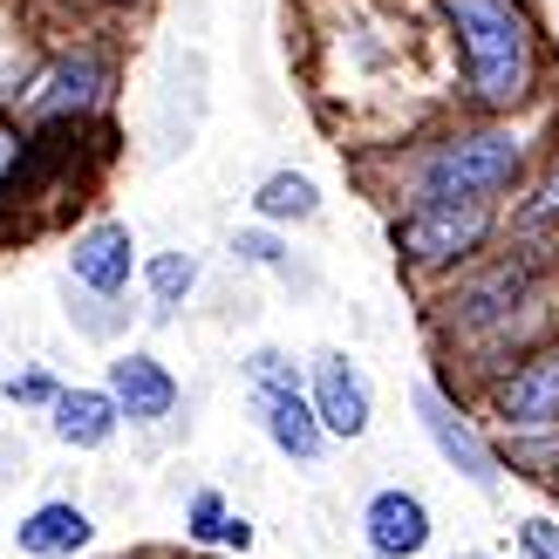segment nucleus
Returning a JSON list of instances; mask_svg holds the SVG:
<instances>
[{
    "instance_id": "nucleus-1",
    "label": "nucleus",
    "mask_w": 559,
    "mask_h": 559,
    "mask_svg": "<svg viewBox=\"0 0 559 559\" xmlns=\"http://www.w3.org/2000/svg\"><path fill=\"white\" fill-rule=\"evenodd\" d=\"M424 328L451 355V369L464 361L471 396L485 376L559 334V239L498 233V246H485L471 266H457L424 294Z\"/></svg>"
},
{
    "instance_id": "nucleus-2",
    "label": "nucleus",
    "mask_w": 559,
    "mask_h": 559,
    "mask_svg": "<svg viewBox=\"0 0 559 559\" xmlns=\"http://www.w3.org/2000/svg\"><path fill=\"white\" fill-rule=\"evenodd\" d=\"M559 136V103H533L512 117H478L464 109L451 123H430L396 144H369L361 157V185L396 212V205H437V199H498L512 205L525 178Z\"/></svg>"
},
{
    "instance_id": "nucleus-3",
    "label": "nucleus",
    "mask_w": 559,
    "mask_h": 559,
    "mask_svg": "<svg viewBox=\"0 0 559 559\" xmlns=\"http://www.w3.org/2000/svg\"><path fill=\"white\" fill-rule=\"evenodd\" d=\"M451 48V90L478 117H512L552 96V41L533 0H430Z\"/></svg>"
},
{
    "instance_id": "nucleus-4",
    "label": "nucleus",
    "mask_w": 559,
    "mask_h": 559,
    "mask_svg": "<svg viewBox=\"0 0 559 559\" xmlns=\"http://www.w3.org/2000/svg\"><path fill=\"white\" fill-rule=\"evenodd\" d=\"M123 90V62H117V41L103 35H69V41H48L35 75L21 82V96L8 117H21L35 136H82L96 130L109 109H117Z\"/></svg>"
},
{
    "instance_id": "nucleus-5",
    "label": "nucleus",
    "mask_w": 559,
    "mask_h": 559,
    "mask_svg": "<svg viewBox=\"0 0 559 559\" xmlns=\"http://www.w3.org/2000/svg\"><path fill=\"white\" fill-rule=\"evenodd\" d=\"M506 233V205L498 199H437V205H396L389 212V253H396V273L416 280V287H437L457 266H471L498 246Z\"/></svg>"
},
{
    "instance_id": "nucleus-6",
    "label": "nucleus",
    "mask_w": 559,
    "mask_h": 559,
    "mask_svg": "<svg viewBox=\"0 0 559 559\" xmlns=\"http://www.w3.org/2000/svg\"><path fill=\"white\" fill-rule=\"evenodd\" d=\"M409 416H416V430H424V443L437 451V464L451 471V478H464L478 498L506 491V457H498V437H491V424L478 416V403H471L457 382L416 376L409 382Z\"/></svg>"
},
{
    "instance_id": "nucleus-7",
    "label": "nucleus",
    "mask_w": 559,
    "mask_h": 559,
    "mask_svg": "<svg viewBox=\"0 0 559 559\" xmlns=\"http://www.w3.org/2000/svg\"><path fill=\"white\" fill-rule=\"evenodd\" d=\"M471 396H478V416L491 424V437H552L559 430V334L506 361L498 376H485Z\"/></svg>"
},
{
    "instance_id": "nucleus-8",
    "label": "nucleus",
    "mask_w": 559,
    "mask_h": 559,
    "mask_svg": "<svg viewBox=\"0 0 559 559\" xmlns=\"http://www.w3.org/2000/svg\"><path fill=\"white\" fill-rule=\"evenodd\" d=\"M307 396H314V416L328 424L334 443H361L376 430V382L348 348L307 355Z\"/></svg>"
},
{
    "instance_id": "nucleus-9",
    "label": "nucleus",
    "mask_w": 559,
    "mask_h": 559,
    "mask_svg": "<svg viewBox=\"0 0 559 559\" xmlns=\"http://www.w3.org/2000/svg\"><path fill=\"white\" fill-rule=\"evenodd\" d=\"M103 389L117 396L123 430H164V424L185 409L178 369H171L164 355H151V348H117V355L103 361Z\"/></svg>"
},
{
    "instance_id": "nucleus-10",
    "label": "nucleus",
    "mask_w": 559,
    "mask_h": 559,
    "mask_svg": "<svg viewBox=\"0 0 559 559\" xmlns=\"http://www.w3.org/2000/svg\"><path fill=\"white\" fill-rule=\"evenodd\" d=\"M136 266H144V246H136V233L123 226V218H90V226H75L69 246H62V280H75V287L90 294H130Z\"/></svg>"
},
{
    "instance_id": "nucleus-11",
    "label": "nucleus",
    "mask_w": 559,
    "mask_h": 559,
    "mask_svg": "<svg viewBox=\"0 0 559 559\" xmlns=\"http://www.w3.org/2000/svg\"><path fill=\"white\" fill-rule=\"evenodd\" d=\"M361 552L369 559H424L430 539H437V512L424 491L409 485H376L361 498Z\"/></svg>"
},
{
    "instance_id": "nucleus-12",
    "label": "nucleus",
    "mask_w": 559,
    "mask_h": 559,
    "mask_svg": "<svg viewBox=\"0 0 559 559\" xmlns=\"http://www.w3.org/2000/svg\"><path fill=\"white\" fill-rule=\"evenodd\" d=\"M246 403H253V424H260V437L273 443L287 464H300V471H314L321 457H328V424L314 416V396H307V382H294V389H246Z\"/></svg>"
},
{
    "instance_id": "nucleus-13",
    "label": "nucleus",
    "mask_w": 559,
    "mask_h": 559,
    "mask_svg": "<svg viewBox=\"0 0 559 559\" xmlns=\"http://www.w3.org/2000/svg\"><path fill=\"white\" fill-rule=\"evenodd\" d=\"M8 539L21 559H90L96 546V512L82 506V498H35L14 525H8Z\"/></svg>"
},
{
    "instance_id": "nucleus-14",
    "label": "nucleus",
    "mask_w": 559,
    "mask_h": 559,
    "mask_svg": "<svg viewBox=\"0 0 559 559\" xmlns=\"http://www.w3.org/2000/svg\"><path fill=\"white\" fill-rule=\"evenodd\" d=\"M41 424H48V437L62 443V451L96 457V451H109V443L123 437V409H117V396H109L103 382H62V396L41 409Z\"/></svg>"
},
{
    "instance_id": "nucleus-15",
    "label": "nucleus",
    "mask_w": 559,
    "mask_h": 559,
    "mask_svg": "<svg viewBox=\"0 0 559 559\" xmlns=\"http://www.w3.org/2000/svg\"><path fill=\"white\" fill-rule=\"evenodd\" d=\"M136 280H144V294H151V321H178L205 287V260L191 253V246H157V253H144Z\"/></svg>"
},
{
    "instance_id": "nucleus-16",
    "label": "nucleus",
    "mask_w": 559,
    "mask_h": 559,
    "mask_svg": "<svg viewBox=\"0 0 559 559\" xmlns=\"http://www.w3.org/2000/svg\"><path fill=\"white\" fill-rule=\"evenodd\" d=\"M506 233L512 239H559V136L539 157V171L525 178V191L506 205Z\"/></svg>"
},
{
    "instance_id": "nucleus-17",
    "label": "nucleus",
    "mask_w": 559,
    "mask_h": 559,
    "mask_svg": "<svg viewBox=\"0 0 559 559\" xmlns=\"http://www.w3.org/2000/svg\"><path fill=\"white\" fill-rule=\"evenodd\" d=\"M253 218H266V226H280V233H294V226H314L321 218V185L307 178V171H266L260 185H253Z\"/></svg>"
},
{
    "instance_id": "nucleus-18",
    "label": "nucleus",
    "mask_w": 559,
    "mask_h": 559,
    "mask_svg": "<svg viewBox=\"0 0 559 559\" xmlns=\"http://www.w3.org/2000/svg\"><path fill=\"white\" fill-rule=\"evenodd\" d=\"M123 300L117 294H90V287H75V280H62V314H69V328L82 334V342H109V348H117L123 334H130V321H136V307H123Z\"/></svg>"
},
{
    "instance_id": "nucleus-19",
    "label": "nucleus",
    "mask_w": 559,
    "mask_h": 559,
    "mask_svg": "<svg viewBox=\"0 0 559 559\" xmlns=\"http://www.w3.org/2000/svg\"><path fill=\"white\" fill-rule=\"evenodd\" d=\"M226 253H233V266H253V273H294V239L280 233V226H266V218L239 226L226 239Z\"/></svg>"
},
{
    "instance_id": "nucleus-20",
    "label": "nucleus",
    "mask_w": 559,
    "mask_h": 559,
    "mask_svg": "<svg viewBox=\"0 0 559 559\" xmlns=\"http://www.w3.org/2000/svg\"><path fill=\"white\" fill-rule=\"evenodd\" d=\"M55 396H62V376H55L48 361H14V369L0 376V403L21 409V416H41Z\"/></svg>"
},
{
    "instance_id": "nucleus-21",
    "label": "nucleus",
    "mask_w": 559,
    "mask_h": 559,
    "mask_svg": "<svg viewBox=\"0 0 559 559\" xmlns=\"http://www.w3.org/2000/svg\"><path fill=\"white\" fill-rule=\"evenodd\" d=\"M41 157V144H35V130H27L21 117H8L0 109V205L21 191V178H27V164Z\"/></svg>"
},
{
    "instance_id": "nucleus-22",
    "label": "nucleus",
    "mask_w": 559,
    "mask_h": 559,
    "mask_svg": "<svg viewBox=\"0 0 559 559\" xmlns=\"http://www.w3.org/2000/svg\"><path fill=\"white\" fill-rule=\"evenodd\" d=\"M226 519H233V498L218 491V485H199V491L185 498V539H191V546H218Z\"/></svg>"
},
{
    "instance_id": "nucleus-23",
    "label": "nucleus",
    "mask_w": 559,
    "mask_h": 559,
    "mask_svg": "<svg viewBox=\"0 0 559 559\" xmlns=\"http://www.w3.org/2000/svg\"><path fill=\"white\" fill-rule=\"evenodd\" d=\"M239 376H246V389H294V382H307V361L287 348H246Z\"/></svg>"
},
{
    "instance_id": "nucleus-24",
    "label": "nucleus",
    "mask_w": 559,
    "mask_h": 559,
    "mask_svg": "<svg viewBox=\"0 0 559 559\" xmlns=\"http://www.w3.org/2000/svg\"><path fill=\"white\" fill-rule=\"evenodd\" d=\"M512 546L519 559H559V512H525L512 525Z\"/></svg>"
},
{
    "instance_id": "nucleus-25",
    "label": "nucleus",
    "mask_w": 559,
    "mask_h": 559,
    "mask_svg": "<svg viewBox=\"0 0 559 559\" xmlns=\"http://www.w3.org/2000/svg\"><path fill=\"white\" fill-rule=\"evenodd\" d=\"M253 539H260V533H253V519L233 512V519H226V533H218V552H253Z\"/></svg>"
},
{
    "instance_id": "nucleus-26",
    "label": "nucleus",
    "mask_w": 559,
    "mask_h": 559,
    "mask_svg": "<svg viewBox=\"0 0 559 559\" xmlns=\"http://www.w3.org/2000/svg\"><path fill=\"white\" fill-rule=\"evenodd\" d=\"M14 478H27V451L14 437H0V485H14Z\"/></svg>"
},
{
    "instance_id": "nucleus-27",
    "label": "nucleus",
    "mask_w": 559,
    "mask_h": 559,
    "mask_svg": "<svg viewBox=\"0 0 559 559\" xmlns=\"http://www.w3.org/2000/svg\"><path fill=\"white\" fill-rule=\"evenodd\" d=\"M96 14H136V8H151V0H90Z\"/></svg>"
},
{
    "instance_id": "nucleus-28",
    "label": "nucleus",
    "mask_w": 559,
    "mask_h": 559,
    "mask_svg": "<svg viewBox=\"0 0 559 559\" xmlns=\"http://www.w3.org/2000/svg\"><path fill=\"white\" fill-rule=\"evenodd\" d=\"M451 559H491V552H485V546H464V552H451Z\"/></svg>"
},
{
    "instance_id": "nucleus-29",
    "label": "nucleus",
    "mask_w": 559,
    "mask_h": 559,
    "mask_svg": "<svg viewBox=\"0 0 559 559\" xmlns=\"http://www.w3.org/2000/svg\"><path fill=\"white\" fill-rule=\"evenodd\" d=\"M539 485H546V491H552V498H559V464H552V471H546V478H539Z\"/></svg>"
}]
</instances>
